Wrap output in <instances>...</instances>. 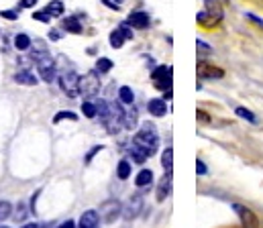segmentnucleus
<instances>
[{"label":"nucleus","instance_id":"obj_3","mask_svg":"<svg viewBox=\"0 0 263 228\" xmlns=\"http://www.w3.org/2000/svg\"><path fill=\"white\" fill-rule=\"evenodd\" d=\"M39 49H33V59L37 61V70H39V76L43 81L51 84L55 79V64L51 59V55L47 53L45 45L43 43H37Z\"/></svg>","mask_w":263,"mask_h":228},{"label":"nucleus","instance_id":"obj_30","mask_svg":"<svg viewBox=\"0 0 263 228\" xmlns=\"http://www.w3.org/2000/svg\"><path fill=\"white\" fill-rule=\"evenodd\" d=\"M33 18L35 20H41V23H51V14L47 12V10H41V12H33Z\"/></svg>","mask_w":263,"mask_h":228},{"label":"nucleus","instance_id":"obj_15","mask_svg":"<svg viewBox=\"0 0 263 228\" xmlns=\"http://www.w3.org/2000/svg\"><path fill=\"white\" fill-rule=\"evenodd\" d=\"M151 181H153V171L151 169H141L135 177L137 188H147V185H151Z\"/></svg>","mask_w":263,"mask_h":228},{"label":"nucleus","instance_id":"obj_5","mask_svg":"<svg viewBox=\"0 0 263 228\" xmlns=\"http://www.w3.org/2000/svg\"><path fill=\"white\" fill-rule=\"evenodd\" d=\"M233 210L237 212V216L241 220V228H259V220L253 210H249L243 204H233Z\"/></svg>","mask_w":263,"mask_h":228},{"label":"nucleus","instance_id":"obj_33","mask_svg":"<svg viewBox=\"0 0 263 228\" xmlns=\"http://www.w3.org/2000/svg\"><path fill=\"white\" fill-rule=\"evenodd\" d=\"M196 47H198V51H200L202 55H208V53H210V47H208L204 41H196Z\"/></svg>","mask_w":263,"mask_h":228},{"label":"nucleus","instance_id":"obj_19","mask_svg":"<svg viewBox=\"0 0 263 228\" xmlns=\"http://www.w3.org/2000/svg\"><path fill=\"white\" fill-rule=\"evenodd\" d=\"M161 165H163L165 171H172L174 169V149L172 147H167L163 151V155H161Z\"/></svg>","mask_w":263,"mask_h":228},{"label":"nucleus","instance_id":"obj_25","mask_svg":"<svg viewBox=\"0 0 263 228\" xmlns=\"http://www.w3.org/2000/svg\"><path fill=\"white\" fill-rule=\"evenodd\" d=\"M112 70V61L108 59V57H100L98 61H96V72L98 74H106V72H110Z\"/></svg>","mask_w":263,"mask_h":228},{"label":"nucleus","instance_id":"obj_26","mask_svg":"<svg viewBox=\"0 0 263 228\" xmlns=\"http://www.w3.org/2000/svg\"><path fill=\"white\" fill-rule=\"evenodd\" d=\"M135 125H137V110L131 108V110H127V112H125V129L133 131V129H135Z\"/></svg>","mask_w":263,"mask_h":228},{"label":"nucleus","instance_id":"obj_4","mask_svg":"<svg viewBox=\"0 0 263 228\" xmlns=\"http://www.w3.org/2000/svg\"><path fill=\"white\" fill-rule=\"evenodd\" d=\"M60 86L69 98H76L80 94V76L76 72H66L60 76Z\"/></svg>","mask_w":263,"mask_h":228},{"label":"nucleus","instance_id":"obj_36","mask_svg":"<svg viewBox=\"0 0 263 228\" xmlns=\"http://www.w3.org/2000/svg\"><path fill=\"white\" fill-rule=\"evenodd\" d=\"M196 118L200 120V122H210V116L204 112V110H198L196 112Z\"/></svg>","mask_w":263,"mask_h":228},{"label":"nucleus","instance_id":"obj_14","mask_svg":"<svg viewBox=\"0 0 263 228\" xmlns=\"http://www.w3.org/2000/svg\"><path fill=\"white\" fill-rule=\"evenodd\" d=\"M147 108H149V112H151L153 116H165V112H167L165 100H161V98H153V100H149Z\"/></svg>","mask_w":263,"mask_h":228},{"label":"nucleus","instance_id":"obj_28","mask_svg":"<svg viewBox=\"0 0 263 228\" xmlns=\"http://www.w3.org/2000/svg\"><path fill=\"white\" fill-rule=\"evenodd\" d=\"M237 116H241V118H245V120H249V122H257V118H255V114L251 112V110H247V108H243V106H239L237 110Z\"/></svg>","mask_w":263,"mask_h":228},{"label":"nucleus","instance_id":"obj_20","mask_svg":"<svg viewBox=\"0 0 263 228\" xmlns=\"http://www.w3.org/2000/svg\"><path fill=\"white\" fill-rule=\"evenodd\" d=\"M45 10H47L51 16H62V14H64V2H62V0H51Z\"/></svg>","mask_w":263,"mask_h":228},{"label":"nucleus","instance_id":"obj_42","mask_svg":"<svg viewBox=\"0 0 263 228\" xmlns=\"http://www.w3.org/2000/svg\"><path fill=\"white\" fill-rule=\"evenodd\" d=\"M58 228H76V224H73V220H66V222H62Z\"/></svg>","mask_w":263,"mask_h":228},{"label":"nucleus","instance_id":"obj_31","mask_svg":"<svg viewBox=\"0 0 263 228\" xmlns=\"http://www.w3.org/2000/svg\"><path fill=\"white\" fill-rule=\"evenodd\" d=\"M10 204L8 202H0V220H6L10 216Z\"/></svg>","mask_w":263,"mask_h":228},{"label":"nucleus","instance_id":"obj_32","mask_svg":"<svg viewBox=\"0 0 263 228\" xmlns=\"http://www.w3.org/2000/svg\"><path fill=\"white\" fill-rule=\"evenodd\" d=\"M119 31L123 33V37H125V39H133V29H131V25H129V23H127V25H121V27H119Z\"/></svg>","mask_w":263,"mask_h":228},{"label":"nucleus","instance_id":"obj_16","mask_svg":"<svg viewBox=\"0 0 263 228\" xmlns=\"http://www.w3.org/2000/svg\"><path fill=\"white\" fill-rule=\"evenodd\" d=\"M14 81L16 84H23V86H35L37 84V77L33 76L29 70H23V72H16L14 74Z\"/></svg>","mask_w":263,"mask_h":228},{"label":"nucleus","instance_id":"obj_23","mask_svg":"<svg viewBox=\"0 0 263 228\" xmlns=\"http://www.w3.org/2000/svg\"><path fill=\"white\" fill-rule=\"evenodd\" d=\"M129 153H131V157L135 163H145V161H147V153L143 151L141 147H137L135 143H133V147L129 149Z\"/></svg>","mask_w":263,"mask_h":228},{"label":"nucleus","instance_id":"obj_34","mask_svg":"<svg viewBox=\"0 0 263 228\" xmlns=\"http://www.w3.org/2000/svg\"><path fill=\"white\" fill-rule=\"evenodd\" d=\"M196 173H198V175H206V173H208V169H206V165H204V163H202L200 159H198V161H196Z\"/></svg>","mask_w":263,"mask_h":228},{"label":"nucleus","instance_id":"obj_43","mask_svg":"<svg viewBox=\"0 0 263 228\" xmlns=\"http://www.w3.org/2000/svg\"><path fill=\"white\" fill-rule=\"evenodd\" d=\"M23 228H39V224H25Z\"/></svg>","mask_w":263,"mask_h":228},{"label":"nucleus","instance_id":"obj_9","mask_svg":"<svg viewBox=\"0 0 263 228\" xmlns=\"http://www.w3.org/2000/svg\"><path fill=\"white\" fill-rule=\"evenodd\" d=\"M121 212H123V206H121L117 200H108V202H104L102 208H100V216H102L104 222H115V220L121 216Z\"/></svg>","mask_w":263,"mask_h":228},{"label":"nucleus","instance_id":"obj_39","mask_svg":"<svg viewBox=\"0 0 263 228\" xmlns=\"http://www.w3.org/2000/svg\"><path fill=\"white\" fill-rule=\"evenodd\" d=\"M25 216H27V212H25V204H21V206H18V214H16V220H25Z\"/></svg>","mask_w":263,"mask_h":228},{"label":"nucleus","instance_id":"obj_1","mask_svg":"<svg viewBox=\"0 0 263 228\" xmlns=\"http://www.w3.org/2000/svg\"><path fill=\"white\" fill-rule=\"evenodd\" d=\"M227 0H206L204 2V10H200L196 14V20L200 27L204 29H214L220 20H222V6Z\"/></svg>","mask_w":263,"mask_h":228},{"label":"nucleus","instance_id":"obj_22","mask_svg":"<svg viewBox=\"0 0 263 228\" xmlns=\"http://www.w3.org/2000/svg\"><path fill=\"white\" fill-rule=\"evenodd\" d=\"M125 41H127V39H125V37H123V33H121V31H119V29H117V31H112V33H110V47H112V49H121V47H123V43H125Z\"/></svg>","mask_w":263,"mask_h":228},{"label":"nucleus","instance_id":"obj_18","mask_svg":"<svg viewBox=\"0 0 263 228\" xmlns=\"http://www.w3.org/2000/svg\"><path fill=\"white\" fill-rule=\"evenodd\" d=\"M64 29H66L67 33H76V35L82 33V25H80V20L76 16H67L66 20H64Z\"/></svg>","mask_w":263,"mask_h":228},{"label":"nucleus","instance_id":"obj_41","mask_svg":"<svg viewBox=\"0 0 263 228\" xmlns=\"http://www.w3.org/2000/svg\"><path fill=\"white\" fill-rule=\"evenodd\" d=\"M49 39H51V41H60V39H62L60 31H55V29H53V31H49Z\"/></svg>","mask_w":263,"mask_h":228},{"label":"nucleus","instance_id":"obj_37","mask_svg":"<svg viewBox=\"0 0 263 228\" xmlns=\"http://www.w3.org/2000/svg\"><path fill=\"white\" fill-rule=\"evenodd\" d=\"M98 151H102V147H100V145H96V147H94L92 151L86 155V163H90V161H92V157H94V155H96Z\"/></svg>","mask_w":263,"mask_h":228},{"label":"nucleus","instance_id":"obj_12","mask_svg":"<svg viewBox=\"0 0 263 228\" xmlns=\"http://www.w3.org/2000/svg\"><path fill=\"white\" fill-rule=\"evenodd\" d=\"M100 226V214L96 210H86L80 218V228H98Z\"/></svg>","mask_w":263,"mask_h":228},{"label":"nucleus","instance_id":"obj_44","mask_svg":"<svg viewBox=\"0 0 263 228\" xmlns=\"http://www.w3.org/2000/svg\"><path fill=\"white\" fill-rule=\"evenodd\" d=\"M117 2H121V0H117Z\"/></svg>","mask_w":263,"mask_h":228},{"label":"nucleus","instance_id":"obj_2","mask_svg":"<svg viewBox=\"0 0 263 228\" xmlns=\"http://www.w3.org/2000/svg\"><path fill=\"white\" fill-rule=\"evenodd\" d=\"M133 143L147 153V157L155 155V153H157V147H159V137H157L155 127H153L151 122H145V125L141 127V131L135 135Z\"/></svg>","mask_w":263,"mask_h":228},{"label":"nucleus","instance_id":"obj_40","mask_svg":"<svg viewBox=\"0 0 263 228\" xmlns=\"http://www.w3.org/2000/svg\"><path fill=\"white\" fill-rule=\"evenodd\" d=\"M102 4H106L108 8H112V10H119L121 6H119V2H112V0H102Z\"/></svg>","mask_w":263,"mask_h":228},{"label":"nucleus","instance_id":"obj_8","mask_svg":"<svg viewBox=\"0 0 263 228\" xmlns=\"http://www.w3.org/2000/svg\"><path fill=\"white\" fill-rule=\"evenodd\" d=\"M143 210V196L141 194H133V198H129V202L123 206V218L133 220L139 216V212Z\"/></svg>","mask_w":263,"mask_h":228},{"label":"nucleus","instance_id":"obj_17","mask_svg":"<svg viewBox=\"0 0 263 228\" xmlns=\"http://www.w3.org/2000/svg\"><path fill=\"white\" fill-rule=\"evenodd\" d=\"M31 39H29V35H25V33H18L16 37H14V47L18 49V51H27V49H31Z\"/></svg>","mask_w":263,"mask_h":228},{"label":"nucleus","instance_id":"obj_13","mask_svg":"<svg viewBox=\"0 0 263 228\" xmlns=\"http://www.w3.org/2000/svg\"><path fill=\"white\" fill-rule=\"evenodd\" d=\"M129 25H131L133 29H147L149 27V14L147 12H131L129 14V20H127Z\"/></svg>","mask_w":263,"mask_h":228},{"label":"nucleus","instance_id":"obj_27","mask_svg":"<svg viewBox=\"0 0 263 228\" xmlns=\"http://www.w3.org/2000/svg\"><path fill=\"white\" fill-rule=\"evenodd\" d=\"M82 112H84L88 118H96V114H98V106H96L94 102H84V104H82Z\"/></svg>","mask_w":263,"mask_h":228},{"label":"nucleus","instance_id":"obj_10","mask_svg":"<svg viewBox=\"0 0 263 228\" xmlns=\"http://www.w3.org/2000/svg\"><path fill=\"white\" fill-rule=\"evenodd\" d=\"M196 72L200 79H220V77L224 76V72L220 68L212 66V64H206V61H198Z\"/></svg>","mask_w":263,"mask_h":228},{"label":"nucleus","instance_id":"obj_7","mask_svg":"<svg viewBox=\"0 0 263 228\" xmlns=\"http://www.w3.org/2000/svg\"><path fill=\"white\" fill-rule=\"evenodd\" d=\"M100 90V79H98V72H90L84 77H80V92L84 96H96Z\"/></svg>","mask_w":263,"mask_h":228},{"label":"nucleus","instance_id":"obj_11","mask_svg":"<svg viewBox=\"0 0 263 228\" xmlns=\"http://www.w3.org/2000/svg\"><path fill=\"white\" fill-rule=\"evenodd\" d=\"M172 171H165V175L161 177L159 185H157V202H163L165 198H170L172 194Z\"/></svg>","mask_w":263,"mask_h":228},{"label":"nucleus","instance_id":"obj_29","mask_svg":"<svg viewBox=\"0 0 263 228\" xmlns=\"http://www.w3.org/2000/svg\"><path fill=\"white\" fill-rule=\"evenodd\" d=\"M78 120V114H73V112H69V110H64V112H58L55 114V118H53V122L58 125V122H62V120Z\"/></svg>","mask_w":263,"mask_h":228},{"label":"nucleus","instance_id":"obj_6","mask_svg":"<svg viewBox=\"0 0 263 228\" xmlns=\"http://www.w3.org/2000/svg\"><path fill=\"white\" fill-rule=\"evenodd\" d=\"M151 77H153V81H155V88H159V90H172V79H174V70L167 66H161V68H157L153 74H151Z\"/></svg>","mask_w":263,"mask_h":228},{"label":"nucleus","instance_id":"obj_35","mask_svg":"<svg viewBox=\"0 0 263 228\" xmlns=\"http://www.w3.org/2000/svg\"><path fill=\"white\" fill-rule=\"evenodd\" d=\"M2 16L8 18V20H14V18L18 16V12H16V10H2Z\"/></svg>","mask_w":263,"mask_h":228},{"label":"nucleus","instance_id":"obj_38","mask_svg":"<svg viewBox=\"0 0 263 228\" xmlns=\"http://www.w3.org/2000/svg\"><path fill=\"white\" fill-rule=\"evenodd\" d=\"M37 4V0H21V8H33Z\"/></svg>","mask_w":263,"mask_h":228},{"label":"nucleus","instance_id":"obj_24","mask_svg":"<svg viewBox=\"0 0 263 228\" xmlns=\"http://www.w3.org/2000/svg\"><path fill=\"white\" fill-rule=\"evenodd\" d=\"M117 175H119V179H127V177L131 175V163H129L127 159H123V161L119 163V169H117Z\"/></svg>","mask_w":263,"mask_h":228},{"label":"nucleus","instance_id":"obj_21","mask_svg":"<svg viewBox=\"0 0 263 228\" xmlns=\"http://www.w3.org/2000/svg\"><path fill=\"white\" fill-rule=\"evenodd\" d=\"M119 98H121L123 104H129V106L135 102V94H133V90L129 86H123V88L119 90Z\"/></svg>","mask_w":263,"mask_h":228}]
</instances>
